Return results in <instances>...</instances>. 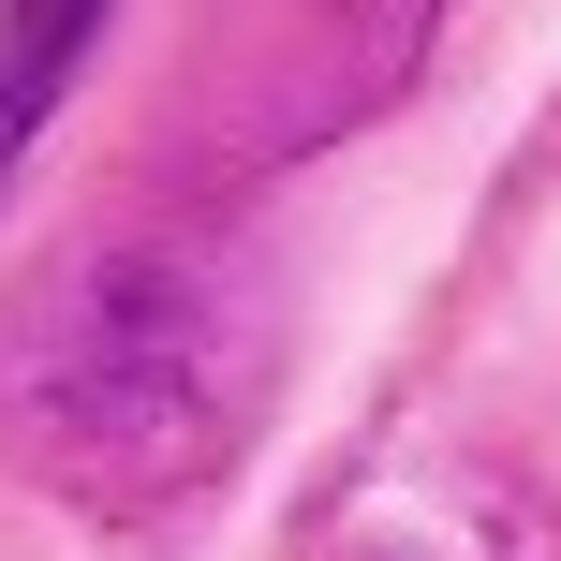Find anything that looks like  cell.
I'll return each instance as SVG.
<instances>
[{"label":"cell","instance_id":"cell-1","mask_svg":"<svg viewBox=\"0 0 561 561\" xmlns=\"http://www.w3.org/2000/svg\"><path fill=\"white\" fill-rule=\"evenodd\" d=\"M280 280L222 222H104L0 296V473L89 517H163L266 428Z\"/></svg>","mask_w":561,"mask_h":561},{"label":"cell","instance_id":"cell-3","mask_svg":"<svg viewBox=\"0 0 561 561\" xmlns=\"http://www.w3.org/2000/svg\"><path fill=\"white\" fill-rule=\"evenodd\" d=\"M89 30H104V0H0V193H15L30 134L59 118V89H75Z\"/></svg>","mask_w":561,"mask_h":561},{"label":"cell","instance_id":"cell-2","mask_svg":"<svg viewBox=\"0 0 561 561\" xmlns=\"http://www.w3.org/2000/svg\"><path fill=\"white\" fill-rule=\"evenodd\" d=\"M444 0H207L178 59V148L222 178H266L296 148L399 104Z\"/></svg>","mask_w":561,"mask_h":561}]
</instances>
